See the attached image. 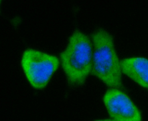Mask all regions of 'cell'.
I'll list each match as a JSON object with an SVG mask.
<instances>
[{"label":"cell","instance_id":"1","mask_svg":"<svg viewBox=\"0 0 148 121\" xmlns=\"http://www.w3.org/2000/svg\"><path fill=\"white\" fill-rule=\"evenodd\" d=\"M91 41V73L110 88L121 87V60L117 53L112 36L104 29H98L92 34Z\"/></svg>","mask_w":148,"mask_h":121},{"label":"cell","instance_id":"2","mask_svg":"<svg viewBox=\"0 0 148 121\" xmlns=\"http://www.w3.org/2000/svg\"><path fill=\"white\" fill-rule=\"evenodd\" d=\"M93 45L85 33L74 31L59 58L60 65L70 83L74 85L83 83L91 73Z\"/></svg>","mask_w":148,"mask_h":121},{"label":"cell","instance_id":"3","mask_svg":"<svg viewBox=\"0 0 148 121\" xmlns=\"http://www.w3.org/2000/svg\"><path fill=\"white\" fill-rule=\"evenodd\" d=\"M21 64L30 85L35 89L42 90L58 69L60 61L53 54L28 48L23 53Z\"/></svg>","mask_w":148,"mask_h":121},{"label":"cell","instance_id":"4","mask_svg":"<svg viewBox=\"0 0 148 121\" xmlns=\"http://www.w3.org/2000/svg\"><path fill=\"white\" fill-rule=\"evenodd\" d=\"M103 105L114 121H142L139 108L130 96L119 88H112L106 91L103 98Z\"/></svg>","mask_w":148,"mask_h":121},{"label":"cell","instance_id":"5","mask_svg":"<svg viewBox=\"0 0 148 121\" xmlns=\"http://www.w3.org/2000/svg\"><path fill=\"white\" fill-rule=\"evenodd\" d=\"M123 74L142 87L148 89V58L131 56L121 60Z\"/></svg>","mask_w":148,"mask_h":121},{"label":"cell","instance_id":"6","mask_svg":"<svg viewBox=\"0 0 148 121\" xmlns=\"http://www.w3.org/2000/svg\"><path fill=\"white\" fill-rule=\"evenodd\" d=\"M94 121H114L112 119H99V120H97Z\"/></svg>","mask_w":148,"mask_h":121}]
</instances>
